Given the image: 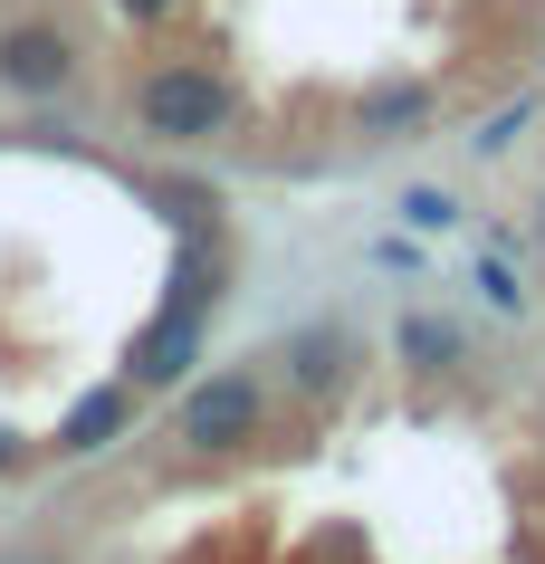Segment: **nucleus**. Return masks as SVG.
Returning <instances> with one entry per match:
<instances>
[{
  "mask_svg": "<svg viewBox=\"0 0 545 564\" xmlns=\"http://www.w3.org/2000/svg\"><path fill=\"white\" fill-rule=\"evenodd\" d=\"M402 210H412L422 230H450V220H459V210H450V192H412V202H402Z\"/></svg>",
  "mask_w": 545,
  "mask_h": 564,
  "instance_id": "9d476101",
  "label": "nucleus"
},
{
  "mask_svg": "<svg viewBox=\"0 0 545 564\" xmlns=\"http://www.w3.org/2000/svg\"><path fill=\"white\" fill-rule=\"evenodd\" d=\"M77 77V39L58 20H10L0 30V87L10 96H58Z\"/></svg>",
  "mask_w": 545,
  "mask_h": 564,
  "instance_id": "7ed1b4c3",
  "label": "nucleus"
},
{
  "mask_svg": "<svg viewBox=\"0 0 545 564\" xmlns=\"http://www.w3.org/2000/svg\"><path fill=\"white\" fill-rule=\"evenodd\" d=\"M220 278H230V230H182V259H173V316H211L220 306Z\"/></svg>",
  "mask_w": 545,
  "mask_h": 564,
  "instance_id": "39448f33",
  "label": "nucleus"
},
{
  "mask_svg": "<svg viewBox=\"0 0 545 564\" xmlns=\"http://www.w3.org/2000/svg\"><path fill=\"white\" fill-rule=\"evenodd\" d=\"M192 345H201V316H173V306H163V316L124 345V383H134V392H163L173 373H192Z\"/></svg>",
  "mask_w": 545,
  "mask_h": 564,
  "instance_id": "20e7f679",
  "label": "nucleus"
},
{
  "mask_svg": "<svg viewBox=\"0 0 545 564\" xmlns=\"http://www.w3.org/2000/svg\"><path fill=\"white\" fill-rule=\"evenodd\" d=\"M430 116V87H383V96H363V134L383 144V134H412V124Z\"/></svg>",
  "mask_w": 545,
  "mask_h": 564,
  "instance_id": "1a4fd4ad",
  "label": "nucleus"
},
{
  "mask_svg": "<svg viewBox=\"0 0 545 564\" xmlns=\"http://www.w3.org/2000/svg\"><path fill=\"white\" fill-rule=\"evenodd\" d=\"M124 412H134V383H116V392H87V402L67 412L58 449H67V459H87V449H106V441L124 431Z\"/></svg>",
  "mask_w": 545,
  "mask_h": 564,
  "instance_id": "423d86ee",
  "label": "nucleus"
},
{
  "mask_svg": "<svg viewBox=\"0 0 545 564\" xmlns=\"http://www.w3.org/2000/svg\"><path fill=\"white\" fill-rule=\"evenodd\" d=\"M134 124H144L153 144H211L240 124V87L211 77V67H153L144 87H134Z\"/></svg>",
  "mask_w": 545,
  "mask_h": 564,
  "instance_id": "f257e3e1",
  "label": "nucleus"
},
{
  "mask_svg": "<svg viewBox=\"0 0 545 564\" xmlns=\"http://www.w3.org/2000/svg\"><path fill=\"white\" fill-rule=\"evenodd\" d=\"M259 421H269V383H259V373H211V383L182 392L173 441L192 449V459H230V449L259 441Z\"/></svg>",
  "mask_w": 545,
  "mask_h": 564,
  "instance_id": "f03ea898",
  "label": "nucleus"
},
{
  "mask_svg": "<svg viewBox=\"0 0 545 564\" xmlns=\"http://www.w3.org/2000/svg\"><path fill=\"white\" fill-rule=\"evenodd\" d=\"M124 20H163V10H173V0H116Z\"/></svg>",
  "mask_w": 545,
  "mask_h": 564,
  "instance_id": "9b49d317",
  "label": "nucleus"
},
{
  "mask_svg": "<svg viewBox=\"0 0 545 564\" xmlns=\"http://www.w3.org/2000/svg\"><path fill=\"white\" fill-rule=\"evenodd\" d=\"M402 364H412V373H450L459 364V326H440V316H402Z\"/></svg>",
  "mask_w": 545,
  "mask_h": 564,
  "instance_id": "6e6552de",
  "label": "nucleus"
},
{
  "mask_svg": "<svg viewBox=\"0 0 545 564\" xmlns=\"http://www.w3.org/2000/svg\"><path fill=\"white\" fill-rule=\"evenodd\" d=\"M345 355H355V345H345V326H306L297 345H287V364H297V383H306V392L345 383Z\"/></svg>",
  "mask_w": 545,
  "mask_h": 564,
  "instance_id": "0eeeda50",
  "label": "nucleus"
}]
</instances>
